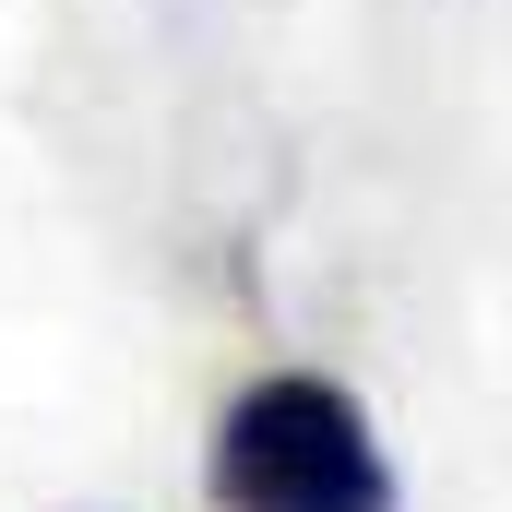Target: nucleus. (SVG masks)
Masks as SVG:
<instances>
[{"label":"nucleus","mask_w":512,"mask_h":512,"mask_svg":"<svg viewBox=\"0 0 512 512\" xmlns=\"http://www.w3.org/2000/svg\"><path fill=\"white\" fill-rule=\"evenodd\" d=\"M215 512H393V453L370 405L322 370H274L215 417Z\"/></svg>","instance_id":"1"}]
</instances>
